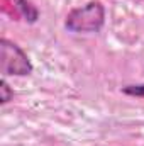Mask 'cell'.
Returning a JSON list of instances; mask_svg holds the SVG:
<instances>
[{"instance_id":"6da1fadb","label":"cell","mask_w":144,"mask_h":146,"mask_svg":"<svg viewBox=\"0 0 144 146\" xmlns=\"http://www.w3.org/2000/svg\"><path fill=\"white\" fill-rule=\"evenodd\" d=\"M105 26V5L100 0H90L81 7L71 9L65 17V29L75 34L100 33Z\"/></svg>"},{"instance_id":"7a4b0ae2","label":"cell","mask_w":144,"mask_h":146,"mask_svg":"<svg viewBox=\"0 0 144 146\" xmlns=\"http://www.w3.org/2000/svg\"><path fill=\"white\" fill-rule=\"evenodd\" d=\"M34 70L27 53L14 41L0 39V72L3 76H27Z\"/></svg>"},{"instance_id":"3957f363","label":"cell","mask_w":144,"mask_h":146,"mask_svg":"<svg viewBox=\"0 0 144 146\" xmlns=\"http://www.w3.org/2000/svg\"><path fill=\"white\" fill-rule=\"evenodd\" d=\"M14 9L19 17H22L27 24H36L39 21V10L31 0H12Z\"/></svg>"},{"instance_id":"277c9868","label":"cell","mask_w":144,"mask_h":146,"mask_svg":"<svg viewBox=\"0 0 144 146\" xmlns=\"http://www.w3.org/2000/svg\"><path fill=\"white\" fill-rule=\"evenodd\" d=\"M10 100H14V88L7 83L5 78H2L0 80V104L5 106Z\"/></svg>"},{"instance_id":"5b68a950","label":"cell","mask_w":144,"mask_h":146,"mask_svg":"<svg viewBox=\"0 0 144 146\" xmlns=\"http://www.w3.org/2000/svg\"><path fill=\"white\" fill-rule=\"evenodd\" d=\"M120 92H122L124 95H129V97H139V99H144V83L126 85V87H122Z\"/></svg>"}]
</instances>
